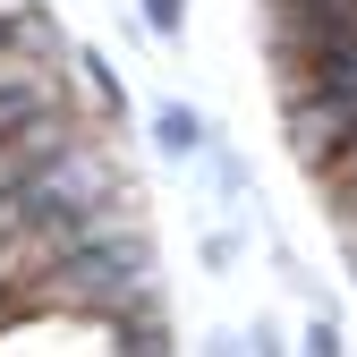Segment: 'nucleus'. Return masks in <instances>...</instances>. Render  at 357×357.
I'll list each match as a JSON object with an SVG mask.
<instances>
[{
    "label": "nucleus",
    "mask_w": 357,
    "mask_h": 357,
    "mask_svg": "<svg viewBox=\"0 0 357 357\" xmlns=\"http://www.w3.org/2000/svg\"><path fill=\"white\" fill-rule=\"evenodd\" d=\"M298 349H315V357H340L349 340H340V324H332V315H306V340H298Z\"/></svg>",
    "instance_id": "obj_4"
},
{
    "label": "nucleus",
    "mask_w": 357,
    "mask_h": 357,
    "mask_svg": "<svg viewBox=\"0 0 357 357\" xmlns=\"http://www.w3.org/2000/svg\"><path fill=\"white\" fill-rule=\"evenodd\" d=\"M68 68H85V94H94V111H102V128L111 137H128V85H119V68H111V52H68Z\"/></svg>",
    "instance_id": "obj_2"
},
{
    "label": "nucleus",
    "mask_w": 357,
    "mask_h": 357,
    "mask_svg": "<svg viewBox=\"0 0 357 357\" xmlns=\"http://www.w3.org/2000/svg\"><path fill=\"white\" fill-rule=\"evenodd\" d=\"M153 145L170 153V162H204V145H213V119L196 111V102H153Z\"/></svg>",
    "instance_id": "obj_1"
},
{
    "label": "nucleus",
    "mask_w": 357,
    "mask_h": 357,
    "mask_svg": "<svg viewBox=\"0 0 357 357\" xmlns=\"http://www.w3.org/2000/svg\"><path fill=\"white\" fill-rule=\"evenodd\" d=\"M137 17H145L153 43H178V34H188V0H137Z\"/></svg>",
    "instance_id": "obj_3"
},
{
    "label": "nucleus",
    "mask_w": 357,
    "mask_h": 357,
    "mask_svg": "<svg viewBox=\"0 0 357 357\" xmlns=\"http://www.w3.org/2000/svg\"><path fill=\"white\" fill-rule=\"evenodd\" d=\"M204 264H213V273H230V264H238V238H230V230H213V238H204Z\"/></svg>",
    "instance_id": "obj_5"
}]
</instances>
